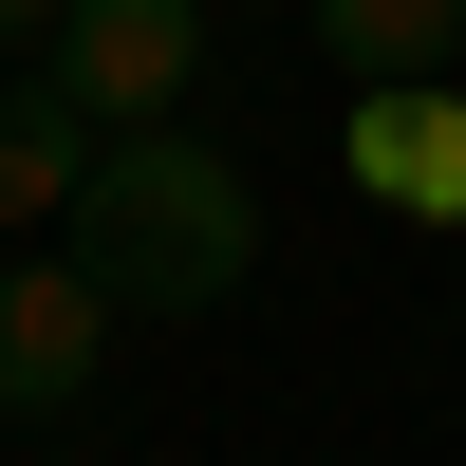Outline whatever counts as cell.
<instances>
[{"label": "cell", "instance_id": "6da1fadb", "mask_svg": "<svg viewBox=\"0 0 466 466\" xmlns=\"http://www.w3.org/2000/svg\"><path fill=\"white\" fill-rule=\"evenodd\" d=\"M56 224H75V280H94L112 318H224L243 261H261V187L224 168L206 131H112Z\"/></svg>", "mask_w": 466, "mask_h": 466}, {"label": "cell", "instance_id": "7a4b0ae2", "mask_svg": "<svg viewBox=\"0 0 466 466\" xmlns=\"http://www.w3.org/2000/svg\"><path fill=\"white\" fill-rule=\"evenodd\" d=\"M37 75H56L94 131H168V112H187V75H206V0H56Z\"/></svg>", "mask_w": 466, "mask_h": 466}, {"label": "cell", "instance_id": "3957f363", "mask_svg": "<svg viewBox=\"0 0 466 466\" xmlns=\"http://www.w3.org/2000/svg\"><path fill=\"white\" fill-rule=\"evenodd\" d=\"M94 355H112V299L75 280V261H0V430H19V410H75Z\"/></svg>", "mask_w": 466, "mask_h": 466}, {"label": "cell", "instance_id": "277c9868", "mask_svg": "<svg viewBox=\"0 0 466 466\" xmlns=\"http://www.w3.org/2000/svg\"><path fill=\"white\" fill-rule=\"evenodd\" d=\"M355 187H373L392 224H466V94H448V75L355 94Z\"/></svg>", "mask_w": 466, "mask_h": 466}, {"label": "cell", "instance_id": "5b68a950", "mask_svg": "<svg viewBox=\"0 0 466 466\" xmlns=\"http://www.w3.org/2000/svg\"><path fill=\"white\" fill-rule=\"evenodd\" d=\"M94 149H112V131L56 94V75H0V224H56L75 187H94Z\"/></svg>", "mask_w": 466, "mask_h": 466}, {"label": "cell", "instance_id": "8992f818", "mask_svg": "<svg viewBox=\"0 0 466 466\" xmlns=\"http://www.w3.org/2000/svg\"><path fill=\"white\" fill-rule=\"evenodd\" d=\"M299 19H318V56L355 75V94H392V75H448L466 0H299Z\"/></svg>", "mask_w": 466, "mask_h": 466}, {"label": "cell", "instance_id": "52a82bcc", "mask_svg": "<svg viewBox=\"0 0 466 466\" xmlns=\"http://www.w3.org/2000/svg\"><path fill=\"white\" fill-rule=\"evenodd\" d=\"M37 37H56V0H0V56H37Z\"/></svg>", "mask_w": 466, "mask_h": 466}]
</instances>
